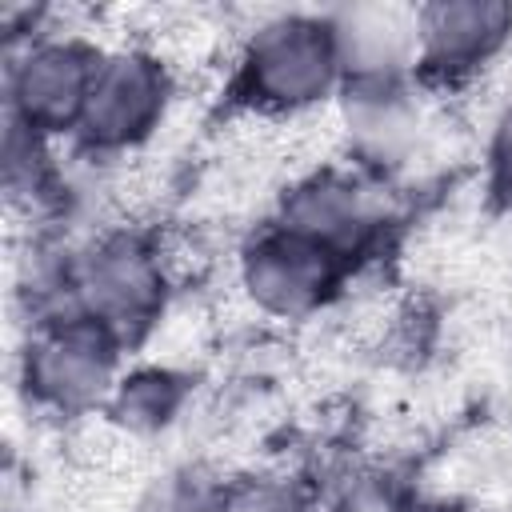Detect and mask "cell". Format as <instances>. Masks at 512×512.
Listing matches in <instances>:
<instances>
[{
  "mask_svg": "<svg viewBox=\"0 0 512 512\" xmlns=\"http://www.w3.org/2000/svg\"><path fill=\"white\" fill-rule=\"evenodd\" d=\"M84 92V76L76 68V56L64 48H48L36 60H28L24 80H20V100L32 112H60L68 104H76Z\"/></svg>",
  "mask_w": 512,
  "mask_h": 512,
  "instance_id": "1",
  "label": "cell"
}]
</instances>
